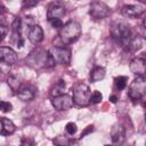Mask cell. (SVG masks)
<instances>
[{
  "label": "cell",
  "instance_id": "1",
  "mask_svg": "<svg viewBox=\"0 0 146 146\" xmlns=\"http://www.w3.org/2000/svg\"><path fill=\"white\" fill-rule=\"evenodd\" d=\"M26 62L35 68H48L52 67L56 64L50 51L41 48H36L33 51H31L26 58Z\"/></svg>",
  "mask_w": 146,
  "mask_h": 146
},
{
  "label": "cell",
  "instance_id": "2",
  "mask_svg": "<svg viewBox=\"0 0 146 146\" xmlns=\"http://www.w3.org/2000/svg\"><path fill=\"white\" fill-rule=\"evenodd\" d=\"M80 35H81V26L75 21H70L66 24H63V26L60 27V31H59L60 40L65 44L75 42Z\"/></svg>",
  "mask_w": 146,
  "mask_h": 146
},
{
  "label": "cell",
  "instance_id": "3",
  "mask_svg": "<svg viewBox=\"0 0 146 146\" xmlns=\"http://www.w3.org/2000/svg\"><path fill=\"white\" fill-rule=\"evenodd\" d=\"M111 34L112 36L117 40L123 46H128L131 38V30L129 25L123 22H116L111 26Z\"/></svg>",
  "mask_w": 146,
  "mask_h": 146
},
{
  "label": "cell",
  "instance_id": "4",
  "mask_svg": "<svg viewBox=\"0 0 146 146\" xmlns=\"http://www.w3.org/2000/svg\"><path fill=\"white\" fill-rule=\"evenodd\" d=\"M90 96H91V91L89 89V87L83 83L80 82L78 84H75L74 89H73V103L78 106H88L90 104Z\"/></svg>",
  "mask_w": 146,
  "mask_h": 146
},
{
  "label": "cell",
  "instance_id": "5",
  "mask_svg": "<svg viewBox=\"0 0 146 146\" xmlns=\"http://www.w3.org/2000/svg\"><path fill=\"white\" fill-rule=\"evenodd\" d=\"M145 89H146V79L145 75H139L137 76L129 86L128 90V96L132 100H139L144 97L145 95Z\"/></svg>",
  "mask_w": 146,
  "mask_h": 146
},
{
  "label": "cell",
  "instance_id": "6",
  "mask_svg": "<svg viewBox=\"0 0 146 146\" xmlns=\"http://www.w3.org/2000/svg\"><path fill=\"white\" fill-rule=\"evenodd\" d=\"M50 54L55 62L62 65H68L71 62V51L65 47H52Z\"/></svg>",
  "mask_w": 146,
  "mask_h": 146
},
{
  "label": "cell",
  "instance_id": "7",
  "mask_svg": "<svg viewBox=\"0 0 146 146\" xmlns=\"http://www.w3.org/2000/svg\"><path fill=\"white\" fill-rule=\"evenodd\" d=\"M110 8L103 2H92L89 8V15L94 19H102L110 15Z\"/></svg>",
  "mask_w": 146,
  "mask_h": 146
},
{
  "label": "cell",
  "instance_id": "8",
  "mask_svg": "<svg viewBox=\"0 0 146 146\" xmlns=\"http://www.w3.org/2000/svg\"><path fill=\"white\" fill-rule=\"evenodd\" d=\"M51 104L57 111H66L73 106V98L70 95L62 94L51 98Z\"/></svg>",
  "mask_w": 146,
  "mask_h": 146
},
{
  "label": "cell",
  "instance_id": "9",
  "mask_svg": "<svg viewBox=\"0 0 146 146\" xmlns=\"http://www.w3.org/2000/svg\"><path fill=\"white\" fill-rule=\"evenodd\" d=\"M122 15L125 18H137L145 13L144 5H125L121 9Z\"/></svg>",
  "mask_w": 146,
  "mask_h": 146
},
{
  "label": "cell",
  "instance_id": "10",
  "mask_svg": "<svg viewBox=\"0 0 146 146\" xmlns=\"http://www.w3.org/2000/svg\"><path fill=\"white\" fill-rule=\"evenodd\" d=\"M0 62L6 65H14L17 62V54L10 47H0Z\"/></svg>",
  "mask_w": 146,
  "mask_h": 146
},
{
  "label": "cell",
  "instance_id": "11",
  "mask_svg": "<svg viewBox=\"0 0 146 146\" xmlns=\"http://www.w3.org/2000/svg\"><path fill=\"white\" fill-rule=\"evenodd\" d=\"M11 42L17 47V48H22L24 44V40L22 38V31H21V19L16 18L13 23V27H11Z\"/></svg>",
  "mask_w": 146,
  "mask_h": 146
},
{
  "label": "cell",
  "instance_id": "12",
  "mask_svg": "<svg viewBox=\"0 0 146 146\" xmlns=\"http://www.w3.org/2000/svg\"><path fill=\"white\" fill-rule=\"evenodd\" d=\"M130 71L136 74L137 76L139 75H145L146 73V65H145V58L144 57H136L130 62Z\"/></svg>",
  "mask_w": 146,
  "mask_h": 146
},
{
  "label": "cell",
  "instance_id": "13",
  "mask_svg": "<svg viewBox=\"0 0 146 146\" xmlns=\"http://www.w3.org/2000/svg\"><path fill=\"white\" fill-rule=\"evenodd\" d=\"M17 96H18L19 99H22L24 102H27V100H31V99L34 98L35 90L30 84H21L19 88L17 89Z\"/></svg>",
  "mask_w": 146,
  "mask_h": 146
},
{
  "label": "cell",
  "instance_id": "14",
  "mask_svg": "<svg viewBox=\"0 0 146 146\" xmlns=\"http://www.w3.org/2000/svg\"><path fill=\"white\" fill-rule=\"evenodd\" d=\"M65 14H66V10L63 6L57 5V3H51L47 10V18H48V21L54 19V18L62 19V17H64Z\"/></svg>",
  "mask_w": 146,
  "mask_h": 146
},
{
  "label": "cell",
  "instance_id": "15",
  "mask_svg": "<svg viewBox=\"0 0 146 146\" xmlns=\"http://www.w3.org/2000/svg\"><path fill=\"white\" fill-rule=\"evenodd\" d=\"M29 40L34 43L38 44L43 40V30L40 25H33L30 31H29Z\"/></svg>",
  "mask_w": 146,
  "mask_h": 146
},
{
  "label": "cell",
  "instance_id": "16",
  "mask_svg": "<svg viewBox=\"0 0 146 146\" xmlns=\"http://www.w3.org/2000/svg\"><path fill=\"white\" fill-rule=\"evenodd\" d=\"M111 137L112 141L115 144H121L123 143L125 138V130L121 124H114L112 130H111Z\"/></svg>",
  "mask_w": 146,
  "mask_h": 146
},
{
  "label": "cell",
  "instance_id": "17",
  "mask_svg": "<svg viewBox=\"0 0 146 146\" xmlns=\"http://www.w3.org/2000/svg\"><path fill=\"white\" fill-rule=\"evenodd\" d=\"M1 122V129H0V135L1 136H9L11 133L15 132L16 127L14 124V122L7 117H2L0 120Z\"/></svg>",
  "mask_w": 146,
  "mask_h": 146
},
{
  "label": "cell",
  "instance_id": "18",
  "mask_svg": "<svg viewBox=\"0 0 146 146\" xmlns=\"http://www.w3.org/2000/svg\"><path fill=\"white\" fill-rule=\"evenodd\" d=\"M105 74H106V70L102 66H97L95 67L91 73H90V79L92 82H97V81H100L105 78Z\"/></svg>",
  "mask_w": 146,
  "mask_h": 146
},
{
  "label": "cell",
  "instance_id": "19",
  "mask_svg": "<svg viewBox=\"0 0 146 146\" xmlns=\"http://www.w3.org/2000/svg\"><path fill=\"white\" fill-rule=\"evenodd\" d=\"M144 43H145L144 38H141V36H135V38H132L130 40V42L128 44V48L130 50H132V51H136V50H139L140 48H143Z\"/></svg>",
  "mask_w": 146,
  "mask_h": 146
},
{
  "label": "cell",
  "instance_id": "20",
  "mask_svg": "<svg viewBox=\"0 0 146 146\" xmlns=\"http://www.w3.org/2000/svg\"><path fill=\"white\" fill-rule=\"evenodd\" d=\"M64 89H65V82H64L63 80H59L58 82H56V83L54 84V87H52L51 90H50V95H51V97L62 95L63 91H64Z\"/></svg>",
  "mask_w": 146,
  "mask_h": 146
},
{
  "label": "cell",
  "instance_id": "21",
  "mask_svg": "<svg viewBox=\"0 0 146 146\" xmlns=\"http://www.w3.org/2000/svg\"><path fill=\"white\" fill-rule=\"evenodd\" d=\"M127 82H128V78H127V76L120 75V76H116V78L114 79L115 87H116V89H119V90H123V89L127 87Z\"/></svg>",
  "mask_w": 146,
  "mask_h": 146
},
{
  "label": "cell",
  "instance_id": "22",
  "mask_svg": "<svg viewBox=\"0 0 146 146\" xmlns=\"http://www.w3.org/2000/svg\"><path fill=\"white\" fill-rule=\"evenodd\" d=\"M7 82H8V86L11 88V90H14V91H17V89H18L19 86H21L18 79L15 78V76H10V78H8Z\"/></svg>",
  "mask_w": 146,
  "mask_h": 146
},
{
  "label": "cell",
  "instance_id": "23",
  "mask_svg": "<svg viewBox=\"0 0 146 146\" xmlns=\"http://www.w3.org/2000/svg\"><path fill=\"white\" fill-rule=\"evenodd\" d=\"M102 99H103V95L98 90H95L90 96V103L91 104H98L102 102Z\"/></svg>",
  "mask_w": 146,
  "mask_h": 146
},
{
  "label": "cell",
  "instance_id": "24",
  "mask_svg": "<svg viewBox=\"0 0 146 146\" xmlns=\"http://www.w3.org/2000/svg\"><path fill=\"white\" fill-rule=\"evenodd\" d=\"M13 110V105L9 102H5V100H0V112L3 113H8Z\"/></svg>",
  "mask_w": 146,
  "mask_h": 146
},
{
  "label": "cell",
  "instance_id": "25",
  "mask_svg": "<svg viewBox=\"0 0 146 146\" xmlns=\"http://www.w3.org/2000/svg\"><path fill=\"white\" fill-rule=\"evenodd\" d=\"M65 129H66V132H67L68 135H74V133L76 132V130H78L76 124H75L74 122H68V123L66 124Z\"/></svg>",
  "mask_w": 146,
  "mask_h": 146
},
{
  "label": "cell",
  "instance_id": "26",
  "mask_svg": "<svg viewBox=\"0 0 146 146\" xmlns=\"http://www.w3.org/2000/svg\"><path fill=\"white\" fill-rule=\"evenodd\" d=\"M49 23H50L51 26L55 27V29H60V27L63 26V22H62L60 18H54V19H50Z\"/></svg>",
  "mask_w": 146,
  "mask_h": 146
},
{
  "label": "cell",
  "instance_id": "27",
  "mask_svg": "<svg viewBox=\"0 0 146 146\" xmlns=\"http://www.w3.org/2000/svg\"><path fill=\"white\" fill-rule=\"evenodd\" d=\"M6 34H7V27H6L5 25L0 24V42H1V41L5 39Z\"/></svg>",
  "mask_w": 146,
  "mask_h": 146
},
{
  "label": "cell",
  "instance_id": "28",
  "mask_svg": "<svg viewBox=\"0 0 146 146\" xmlns=\"http://www.w3.org/2000/svg\"><path fill=\"white\" fill-rule=\"evenodd\" d=\"M91 131H94V125H88V127H87V128H86V129L83 130V132L81 133V138H82V137H84L86 135L90 133Z\"/></svg>",
  "mask_w": 146,
  "mask_h": 146
},
{
  "label": "cell",
  "instance_id": "29",
  "mask_svg": "<svg viewBox=\"0 0 146 146\" xmlns=\"http://www.w3.org/2000/svg\"><path fill=\"white\" fill-rule=\"evenodd\" d=\"M110 100H111V103H113V104H114V103H116V102H117V97L113 95V96H111V97H110Z\"/></svg>",
  "mask_w": 146,
  "mask_h": 146
},
{
  "label": "cell",
  "instance_id": "30",
  "mask_svg": "<svg viewBox=\"0 0 146 146\" xmlns=\"http://www.w3.org/2000/svg\"><path fill=\"white\" fill-rule=\"evenodd\" d=\"M139 1H140V2H143V3L145 2V0H139Z\"/></svg>",
  "mask_w": 146,
  "mask_h": 146
}]
</instances>
